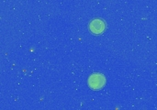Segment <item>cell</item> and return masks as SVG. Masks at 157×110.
I'll return each mask as SVG.
<instances>
[{
    "label": "cell",
    "instance_id": "7a4b0ae2",
    "mask_svg": "<svg viewBox=\"0 0 157 110\" xmlns=\"http://www.w3.org/2000/svg\"><path fill=\"white\" fill-rule=\"evenodd\" d=\"M89 28H90V30L94 32L95 34H99L105 29V23L101 19L97 18L91 21Z\"/></svg>",
    "mask_w": 157,
    "mask_h": 110
},
{
    "label": "cell",
    "instance_id": "6da1fadb",
    "mask_svg": "<svg viewBox=\"0 0 157 110\" xmlns=\"http://www.w3.org/2000/svg\"><path fill=\"white\" fill-rule=\"evenodd\" d=\"M105 83L106 79L104 75H102L101 74H94L88 79V84L90 87H92L93 89H100L104 86Z\"/></svg>",
    "mask_w": 157,
    "mask_h": 110
}]
</instances>
